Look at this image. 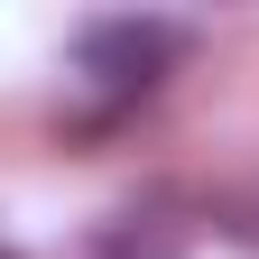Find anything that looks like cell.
<instances>
[{
  "mask_svg": "<svg viewBox=\"0 0 259 259\" xmlns=\"http://www.w3.org/2000/svg\"><path fill=\"white\" fill-rule=\"evenodd\" d=\"M176 56H185L176 19H93L74 37V65L93 83H111V93H148L157 74H176Z\"/></svg>",
  "mask_w": 259,
  "mask_h": 259,
  "instance_id": "cell-1",
  "label": "cell"
}]
</instances>
